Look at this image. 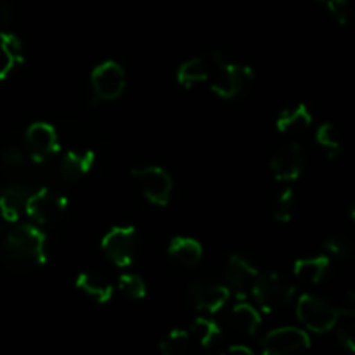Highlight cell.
<instances>
[{"label": "cell", "instance_id": "cell-11", "mask_svg": "<svg viewBox=\"0 0 355 355\" xmlns=\"http://www.w3.org/2000/svg\"><path fill=\"white\" fill-rule=\"evenodd\" d=\"M229 297H231L229 286L210 277H201L189 284V298L194 309L205 314H215L220 311L229 302Z\"/></svg>", "mask_w": 355, "mask_h": 355}, {"label": "cell", "instance_id": "cell-1", "mask_svg": "<svg viewBox=\"0 0 355 355\" xmlns=\"http://www.w3.org/2000/svg\"><path fill=\"white\" fill-rule=\"evenodd\" d=\"M2 255L10 270L30 274L47 262V238L33 224H21L7 234Z\"/></svg>", "mask_w": 355, "mask_h": 355}, {"label": "cell", "instance_id": "cell-17", "mask_svg": "<svg viewBox=\"0 0 355 355\" xmlns=\"http://www.w3.org/2000/svg\"><path fill=\"white\" fill-rule=\"evenodd\" d=\"M262 324V315L248 302H239L229 314V326L239 336H253Z\"/></svg>", "mask_w": 355, "mask_h": 355}, {"label": "cell", "instance_id": "cell-19", "mask_svg": "<svg viewBox=\"0 0 355 355\" xmlns=\"http://www.w3.org/2000/svg\"><path fill=\"white\" fill-rule=\"evenodd\" d=\"M24 61V49L19 38L9 31H0V80L7 78Z\"/></svg>", "mask_w": 355, "mask_h": 355}, {"label": "cell", "instance_id": "cell-5", "mask_svg": "<svg viewBox=\"0 0 355 355\" xmlns=\"http://www.w3.org/2000/svg\"><path fill=\"white\" fill-rule=\"evenodd\" d=\"M141 246L139 232L134 225H114L101 241L104 255L116 267H128L135 260Z\"/></svg>", "mask_w": 355, "mask_h": 355}, {"label": "cell", "instance_id": "cell-23", "mask_svg": "<svg viewBox=\"0 0 355 355\" xmlns=\"http://www.w3.org/2000/svg\"><path fill=\"white\" fill-rule=\"evenodd\" d=\"M191 336L200 343L201 347L208 349V347L215 345L217 340H220L222 336V328L218 326L217 321H214L211 318H207V315H201V318H196L191 324Z\"/></svg>", "mask_w": 355, "mask_h": 355}, {"label": "cell", "instance_id": "cell-9", "mask_svg": "<svg viewBox=\"0 0 355 355\" xmlns=\"http://www.w3.org/2000/svg\"><path fill=\"white\" fill-rule=\"evenodd\" d=\"M90 85L97 101H114L123 94L127 75L116 61H104L90 73Z\"/></svg>", "mask_w": 355, "mask_h": 355}, {"label": "cell", "instance_id": "cell-16", "mask_svg": "<svg viewBox=\"0 0 355 355\" xmlns=\"http://www.w3.org/2000/svg\"><path fill=\"white\" fill-rule=\"evenodd\" d=\"M168 257L173 263L184 269H191L200 263L203 257V246L198 239L189 236H177L168 245Z\"/></svg>", "mask_w": 355, "mask_h": 355}, {"label": "cell", "instance_id": "cell-7", "mask_svg": "<svg viewBox=\"0 0 355 355\" xmlns=\"http://www.w3.org/2000/svg\"><path fill=\"white\" fill-rule=\"evenodd\" d=\"M297 318L309 331L328 333L336 326L340 314L333 304L305 293L297 302Z\"/></svg>", "mask_w": 355, "mask_h": 355}, {"label": "cell", "instance_id": "cell-3", "mask_svg": "<svg viewBox=\"0 0 355 355\" xmlns=\"http://www.w3.org/2000/svg\"><path fill=\"white\" fill-rule=\"evenodd\" d=\"M252 295L259 307L267 314L279 312L295 297V286L279 272H263L255 281Z\"/></svg>", "mask_w": 355, "mask_h": 355}, {"label": "cell", "instance_id": "cell-31", "mask_svg": "<svg viewBox=\"0 0 355 355\" xmlns=\"http://www.w3.org/2000/svg\"><path fill=\"white\" fill-rule=\"evenodd\" d=\"M336 312L340 315H347V318H354L355 315V291L349 290L345 293L340 295V298L335 304Z\"/></svg>", "mask_w": 355, "mask_h": 355}, {"label": "cell", "instance_id": "cell-6", "mask_svg": "<svg viewBox=\"0 0 355 355\" xmlns=\"http://www.w3.org/2000/svg\"><path fill=\"white\" fill-rule=\"evenodd\" d=\"M130 175L149 203L156 205V207H166L170 203L173 180L170 173L162 166H137V168L130 170Z\"/></svg>", "mask_w": 355, "mask_h": 355}, {"label": "cell", "instance_id": "cell-27", "mask_svg": "<svg viewBox=\"0 0 355 355\" xmlns=\"http://www.w3.org/2000/svg\"><path fill=\"white\" fill-rule=\"evenodd\" d=\"M295 207H297V201H295V194L290 187L286 189H281L277 193V196L272 201V217L276 222L281 224H286L293 218Z\"/></svg>", "mask_w": 355, "mask_h": 355}, {"label": "cell", "instance_id": "cell-25", "mask_svg": "<svg viewBox=\"0 0 355 355\" xmlns=\"http://www.w3.org/2000/svg\"><path fill=\"white\" fill-rule=\"evenodd\" d=\"M189 352L191 335L186 329H172L159 342V354L162 355H189Z\"/></svg>", "mask_w": 355, "mask_h": 355}, {"label": "cell", "instance_id": "cell-14", "mask_svg": "<svg viewBox=\"0 0 355 355\" xmlns=\"http://www.w3.org/2000/svg\"><path fill=\"white\" fill-rule=\"evenodd\" d=\"M260 269L252 262L250 259H246L245 255H234L229 257L227 263H225V279L227 284L236 291L239 298H245L248 291H252L253 284L259 279Z\"/></svg>", "mask_w": 355, "mask_h": 355}, {"label": "cell", "instance_id": "cell-4", "mask_svg": "<svg viewBox=\"0 0 355 355\" xmlns=\"http://www.w3.org/2000/svg\"><path fill=\"white\" fill-rule=\"evenodd\" d=\"M68 210V198L54 187H40L30 194L24 214L38 225L58 224Z\"/></svg>", "mask_w": 355, "mask_h": 355}, {"label": "cell", "instance_id": "cell-35", "mask_svg": "<svg viewBox=\"0 0 355 355\" xmlns=\"http://www.w3.org/2000/svg\"><path fill=\"white\" fill-rule=\"evenodd\" d=\"M350 215H352V218H354V222H355V205L352 207V210H350Z\"/></svg>", "mask_w": 355, "mask_h": 355}, {"label": "cell", "instance_id": "cell-15", "mask_svg": "<svg viewBox=\"0 0 355 355\" xmlns=\"http://www.w3.org/2000/svg\"><path fill=\"white\" fill-rule=\"evenodd\" d=\"M30 194L28 187L21 186V184H10L9 187H6L0 193V215H2L3 220L16 224L26 210Z\"/></svg>", "mask_w": 355, "mask_h": 355}, {"label": "cell", "instance_id": "cell-2", "mask_svg": "<svg viewBox=\"0 0 355 355\" xmlns=\"http://www.w3.org/2000/svg\"><path fill=\"white\" fill-rule=\"evenodd\" d=\"M255 73L250 66L227 62L220 52H215L210 64V89L222 99H234L252 87Z\"/></svg>", "mask_w": 355, "mask_h": 355}, {"label": "cell", "instance_id": "cell-12", "mask_svg": "<svg viewBox=\"0 0 355 355\" xmlns=\"http://www.w3.org/2000/svg\"><path fill=\"white\" fill-rule=\"evenodd\" d=\"M305 168L304 148L297 142L279 146L270 156V172L279 182H291L302 175Z\"/></svg>", "mask_w": 355, "mask_h": 355}, {"label": "cell", "instance_id": "cell-30", "mask_svg": "<svg viewBox=\"0 0 355 355\" xmlns=\"http://www.w3.org/2000/svg\"><path fill=\"white\" fill-rule=\"evenodd\" d=\"M0 163L2 166H6L7 170H16L21 168L24 165V155L19 148L16 146H9V148L3 149L0 153Z\"/></svg>", "mask_w": 355, "mask_h": 355}, {"label": "cell", "instance_id": "cell-13", "mask_svg": "<svg viewBox=\"0 0 355 355\" xmlns=\"http://www.w3.org/2000/svg\"><path fill=\"white\" fill-rule=\"evenodd\" d=\"M24 139H26V146L35 163H44L47 158L58 155L59 149H61L58 130L51 123H45V121L31 123L26 128Z\"/></svg>", "mask_w": 355, "mask_h": 355}, {"label": "cell", "instance_id": "cell-18", "mask_svg": "<svg viewBox=\"0 0 355 355\" xmlns=\"http://www.w3.org/2000/svg\"><path fill=\"white\" fill-rule=\"evenodd\" d=\"M76 288L97 304H107L113 298L114 286L106 276L99 272H82L75 281Z\"/></svg>", "mask_w": 355, "mask_h": 355}, {"label": "cell", "instance_id": "cell-21", "mask_svg": "<svg viewBox=\"0 0 355 355\" xmlns=\"http://www.w3.org/2000/svg\"><path fill=\"white\" fill-rule=\"evenodd\" d=\"M329 270V257H311L298 259L293 263V274L305 284H319Z\"/></svg>", "mask_w": 355, "mask_h": 355}, {"label": "cell", "instance_id": "cell-29", "mask_svg": "<svg viewBox=\"0 0 355 355\" xmlns=\"http://www.w3.org/2000/svg\"><path fill=\"white\" fill-rule=\"evenodd\" d=\"M329 14L338 24L345 26L354 17V6L350 0H326Z\"/></svg>", "mask_w": 355, "mask_h": 355}, {"label": "cell", "instance_id": "cell-34", "mask_svg": "<svg viewBox=\"0 0 355 355\" xmlns=\"http://www.w3.org/2000/svg\"><path fill=\"white\" fill-rule=\"evenodd\" d=\"M7 17H9V9L6 7V3L0 2V23H6Z\"/></svg>", "mask_w": 355, "mask_h": 355}, {"label": "cell", "instance_id": "cell-22", "mask_svg": "<svg viewBox=\"0 0 355 355\" xmlns=\"http://www.w3.org/2000/svg\"><path fill=\"white\" fill-rule=\"evenodd\" d=\"M208 80H210V64L201 58L187 59L177 69V82L184 89H193L200 83H208Z\"/></svg>", "mask_w": 355, "mask_h": 355}, {"label": "cell", "instance_id": "cell-33", "mask_svg": "<svg viewBox=\"0 0 355 355\" xmlns=\"http://www.w3.org/2000/svg\"><path fill=\"white\" fill-rule=\"evenodd\" d=\"M222 355H255V354H253L252 349H248V347L245 345H232L229 347V349Z\"/></svg>", "mask_w": 355, "mask_h": 355}, {"label": "cell", "instance_id": "cell-26", "mask_svg": "<svg viewBox=\"0 0 355 355\" xmlns=\"http://www.w3.org/2000/svg\"><path fill=\"white\" fill-rule=\"evenodd\" d=\"M324 250L335 259L349 260L355 257V241L343 232H335L324 239Z\"/></svg>", "mask_w": 355, "mask_h": 355}, {"label": "cell", "instance_id": "cell-32", "mask_svg": "<svg viewBox=\"0 0 355 355\" xmlns=\"http://www.w3.org/2000/svg\"><path fill=\"white\" fill-rule=\"evenodd\" d=\"M338 340L347 350L355 354V322H350L338 329Z\"/></svg>", "mask_w": 355, "mask_h": 355}, {"label": "cell", "instance_id": "cell-10", "mask_svg": "<svg viewBox=\"0 0 355 355\" xmlns=\"http://www.w3.org/2000/svg\"><path fill=\"white\" fill-rule=\"evenodd\" d=\"M94 163H96V153L92 149H69L62 155L54 168L55 182L61 187L75 186L82 177L90 173Z\"/></svg>", "mask_w": 355, "mask_h": 355}, {"label": "cell", "instance_id": "cell-8", "mask_svg": "<svg viewBox=\"0 0 355 355\" xmlns=\"http://www.w3.org/2000/svg\"><path fill=\"white\" fill-rule=\"evenodd\" d=\"M309 349L311 336L293 326L272 329L262 340V355H305Z\"/></svg>", "mask_w": 355, "mask_h": 355}, {"label": "cell", "instance_id": "cell-24", "mask_svg": "<svg viewBox=\"0 0 355 355\" xmlns=\"http://www.w3.org/2000/svg\"><path fill=\"white\" fill-rule=\"evenodd\" d=\"M315 141L318 144L328 153L329 158H335L343 149V135L335 123H322L315 132Z\"/></svg>", "mask_w": 355, "mask_h": 355}, {"label": "cell", "instance_id": "cell-28", "mask_svg": "<svg viewBox=\"0 0 355 355\" xmlns=\"http://www.w3.org/2000/svg\"><path fill=\"white\" fill-rule=\"evenodd\" d=\"M118 288H120L121 293H125L132 300H142L148 295L146 281L139 274H123V276H120Z\"/></svg>", "mask_w": 355, "mask_h": 355}, {"label": "cell", "instance_id": "cell-20", "mask_svg": "<svg viewBox=\"0 0 355 355\" xmlns=\"http://www.w3.org/2000/svg\"><path fill=\"white\" fill-rule=\"evenodd\" d=\"M312 125V114L305 104H295L281 111L276 118V128L281 134L295 135L307 130Z\"/></svg>", "mask_w": 355, "mask_h": 355}]
</instances>
